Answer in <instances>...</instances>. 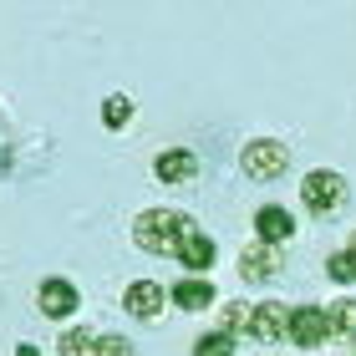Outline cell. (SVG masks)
<instances>
[{
  "mask_svg": "<svg viewBox=\"0 0 356 356\" xmlns=\"http://www.w3.org/2000/svg\"><path fill=\"white\" fill-rule=\"evenodd\" d=\"M188 234H193V219L184 209H143L133 219V245L143 254H178Z\"/></svg>",
  "mask_w": 356,
  "mask_h": 356,
  "instance_id": "6da1fadb",
  "label": "cell"
},
{
  "mask_svg": "<svg viewBox=\"0 0 356 356\" xmlns=\"http://www.w3.org/2000/svg\"><path fill=\"white\" fill-rule=\"evenodd\" d=\"M346 193H351V184L336 168H311L300 178V204H305V214H316V219L336 214V209L346 204Z\"/></svg>",
  "mask_w": 356,
  "mask_h": 356,
  "instance_id": "7a4b0ae2",
  "label": "cell"
},
{
  "mask_svg": "<svg viewBox=\"0 0 356 356\" xmlns=\"http://www.w3.org/2000/svg\"><path fill=\"white\" fill-rule=\"evenodd\" d=\"M290 168V148L280 138H250L245 148H239V173L254 178V184H270V178H280Z\"/></svg>",
  "mask_w": 356,
  "mask_h": 356,
  "instance_id": "3957f363",
  "label": "cell"
},
{
  "mask_svg": "<svg viewBox=\"0 0 356 356\" xmlns=\"http://www.w3.org/2000/svg\"><path fill=\"white\" fill-rule=\"evenodd\" d=\"M285 331H290V341H296V346L321 351V346L331 341V316L321 311V305H296L290 321H285Z\"/></svg>",
  "mask_w": 356,
  "mask_h": 356,
  "instance_id": "277c9868",
  "label": "cell"
},
{
  "mask_svg": "<svg viewBox=\"0 0 356 356\" xmlns=\"http://www.w3.org/2000/svg\"><path fill=\"white\" fill-rule=\"evenodd\" d=\"M76 305H82V290H76L67 275H46V280L36 285V311L51 316V321H67Z\"/></svg>",
  "mask_w": 356,
  "mask_h": 356,
  "instance_id": "5b68a950",
  "label": "cell"
},
{
  "mask_svg": "<svg viewBox=\"0 0 356 356\" xmlns=\"http://www.w3.org/2000/svg\"><path fill=\"white\" fill-rule=\"evenodd\" d=\"M153 178L158 184H173V188L193 184V178H199V153L193 148H163L153 158Z\"/></svg>",
  "mask_w": 356,
  "mask_h": 356,
  "instance_id": "8992f818",
  "label": "cell"
},
{
  "mask_svg": "<svg viewBox=\"0 0 356 356\" xmlns=\"http://www.w3.org/2000/svg\"><path fill=\"white\" fill-rule=\"evenodd\" d=\"M163 300H168V290L158 280H133L122 290V311L133 321H158V316H163Z\"/></svg>",
  "mask_w": 356,
  "mask_h": 356,
  "instance_id": "52a82bcc",
  "label": "cell"
},
{
  "mask_svg": "<svg viewBox=\"0 0 356 356\" xmlns=\"http://www.w3.org/2000/svg\"><path fill=\"white\" fill-rule=\"evenodd\" d=\"M168 300L178 305V311H214L219 305V290H214V280H209V275H184V280H178L173 290H168Z\"/></svg>",
  "mask_w": 356,
  "mask_h": 356,
  "instance_id": "ba28073f",
  "label": "cell"
},
{
  "mask_svg": "<svg viewBox=\"0 0 356 356\" xmlns=\"http://www.w3.org/2000/svg\"><path fill=\"white\" fill-rule=\"evenodd\" d=\"M254 234H260V245L280 250L285 239H296V214H290L285 204H260L254 209Z\"/></svg>",
  "mask_w": 356,
  "mask_h": 356,
  "instance_id": "9c48e42d",
  "label": "cell"
},
{
  "mask_svg": "<svg viewBox=\"0 0 356 356\" xmlns=\"http://www.w3.org/2000/svg\"><path fill=\"white\" fill-rule=\"evenodd\" d=\"M285 321H290V311H280V300H260V305H250L245 336H250V341H260V346H275V341H280V331H285Z\"/></svg>",
  "mask_w": 356,
  "mask_h": 356,
  "instance_id": "30bf717a",
  "label": "cell"
},
{
  "mask_svg": "<svg viewBox=\"0 0 356 356\" xmlns=\"http://www.w3.org/2000/svg\"><path fill=\"white\" fill-rule=\"evenodd\" d=\"M239 275L254 280V285L275 280V275H280V250H275V245H260V239L245 245V250H239Z\"/></svg>",
  "mask_w": 356,
  "mask_h": 356,
  "instance_id": "8fae6325",
  "label": "cell"
},
{
  "mask_svg": "<svg viewBox=\"0 0 356 356\" xmlns=\"http://www.w3.org/2000/svg\"><path fill=\"white\" fill-rule=\"evenodd\" d=\"M178 260L188 265V275H209V265L219 260V245H214V234H204V229H193L184 245H178Z\"/></svg>",
  "mask_w": 356,
  "mask_h": 356,
  "instance_id": "7c38bea8",
  "label": "cell"
},
{
  "mask_svg": "<svg viewBox=\"0 0 356 356\" xmlns=\"http://www.w3.org/2000/svg\"><path fill=\"white\" fill-rule=\"evenodd\" d=\"M326 316H331V336H346V341H356V300H351V296L331 300Z\"/></svg>",
  "mask_w": 356,
  "mask_h": 356,
  "instance_id": "4fadbf2b",
  "label": "cell"
},
{
  "mask_svg": "<svg viewBox=\"0 0 356 356\" xmlns=\"http://www.w3.org/2000/svg\"><path fill=\"white\" fill-rule=\"evenodd\" d=\"M92 346H97V336L87 326H67L56 336V356H92Z\"/></svg>",
  "mask_w": 356,
  "mask_h": 356,
  "instance_id": "5bb4252c",
  "label": "cell"
},
{
  "mask_svg": "<svg viewBox=\"0 0 356 356\" xmlns=\"http://www.w3.org/2000/svg\"><path fill=\"white\" fill-rule=\"evenodd\" d=\"M133 112H138V107H133V97H122V92H118V97H107V102H102V127L122 133V127L133 122Z\"/></svg>",
  "mask_w": 356,
  "mask_h": 356,
  "instance_id": "9a60e30c",
  "label": "cell"
},
{
  "mask_svg": "<svg viewBox=\"0 0 356 356\" xmlns=\"http://www.w3.org/2000/svg\"><path fill=\"white\" fill-rule=\"evenodd\" d=\"M326 275H331L336 285H356V254L351 250H336L331 260H326Z\"/></svg>",
  "mask_w": 356,
  "mask_h": 356,
  "instance_id": "2e32d148",
  "label": "cell"
},
{
  "mask_svg": "<svg viewBox=\"0 0 356 356\" xmlns=\"http://www.w3.org/2000/svg\"><path fill=\"white\" fill-rule=\"evenodd\" d=\"M193 356H234V336H224V331H209L193 341Z\"/></svg>",
  "mask_w": 356,
  "mask_h": 356,
  "instance_id": "e0dca14e",
  "label": "cell"
},
{
  "mask_svg": "<svg viewBox=\"0 0 356 356\" xmlns=\"http://www.w3.org/2000/svg\"><path fill=\"white\" fill-rule=\"evenodd\" d=\"M245 326H250V305H245V300H229V305L219 311V331L234 336V331H245Z\"/></svg>",
  "mask_w": 356,
  "mask_h": 356,
  "instance_id": "ac0fdd59",
  "label": "cell"
},
{
  "mask_svg": "<svg viewBox=\"0 0 356 356\" xmlns=\"http://www.w3.org/2000/svg\"><path fill=\"white\" fill-rule=\"evenodd\" d=\"M92 356H138V351H133V341H127V336H97Z\"/></svg>",
  "mask_w": 356,
  "mask_h": 356,
  "instance_id": "d6986e66",
  "label": "cell"
},
{
  "mask_svg": "<svg viewBox=\"0 0 356 356\" xmlns=\"http://www.w3.org/2000/svg\"><path fill=\"white\" fill-rule=\"evenodd\" d=\"M15 356H41L36 346H15Z\"/></svg>",
  "mask_w": 356,
  "mask_h": 356,
  "instance_id": "ffe728a7",
  "label": "cell"
},
{
  "mask_svg": "<svg viewBox=\"0 0 356 356\" xmlns=\"http://www.w3.org/2000/svg\"><path fill=\"white\" fill-rule=\"evenodd\" d=\"M351 254H356V229H351Z\"/></svg>",
  "mask_w": 356,
  "mask_h": 356,
  "instance_id": "44dd1931",
  "label": "cell"
}]
</instances>
